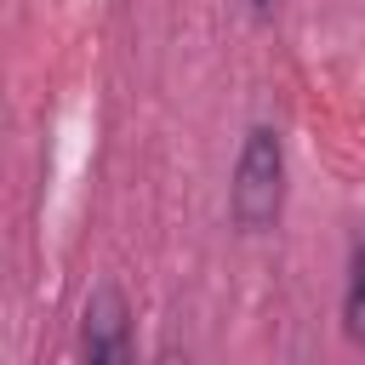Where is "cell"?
I'll list each match as a JSON object with an SVG mask.
<instances>
[{"label":"cell","instance_id":"cell-1","mask_svg":"<svg viewBox=\"0 0 365 365\" xmlns=\"http://www.w3.org/2000/svg\"><path fill=\"white\" fill-rule=\"evenodd\" d=\"M285 211V143L274 125H251L228 182V217L240 234H268Z\"/></svg>","mask_w":365,"mask_h":365},{"label":"cell","instance_id":"cell-4","mask_svg":"<svg viewBox=\"0 0 365 365\" xmlns=\"http://www.w3.org/2000/svg\"><path fill=\"white\" fill-rule=\"evenodd\" d=\"M251 6H257V11H274V0H251Z\"/></svg>","mask_w":365,"mask_h":365},{"label":"cell","instance_id":"cell-3","mask_svg":"<svg viewBox=\"0 0 365 365\" xmlns=\"http://www.w3.org/2000/svg\"><path fill=\"white\" fill-rule=\"evenodd\" d=\"M342 331L354 342H365V245L348 262V291H342Z\"/></svg>","mask_w":365,"mask_h":365},{"label":"cell","instance_id":"cell-2","mask_svg":"<svg viewBox=\"0 0 365 365\" xmlns=\"http://www.w3.org/2000/svg\"><path fill=\"white\" fill-rule=\"evenodd\" d=\"M80 365H131V314L114 285H97L80 325Z\"/></svg>","mask_w":365,"mask_h":365}]
</instances>
